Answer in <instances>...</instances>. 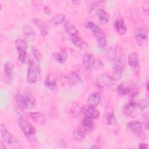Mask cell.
Returning <instances> with one entry per match:
<instances>
[{
  "label": "cell",
  "instance_id": "obj_12",
  "mask_svg": "<svg viewBox=\"0 0 149 149\" xmlns=\"http://www.w3.org/2000/svg\"><path fill=\"white\" fill-rule=\"evenodd\" d=\"M81 112L83 114L84 117H88L93 119L99 118L100 112L95 107L90 106L88 105L83 106L81 108Z\"/></svg>",
  "mask_w": 149,
  "mask_h": 149
},
{
  "label": "cell",
  "instance_id": "obj_19",
  "mask_svg": "<svg viewBox=\"0 0 149 149\" xmlns=\"http://www.w3.org/2000/svg\"><path fill=\"white\" fill-rule=\"evenodd\" d=\"M45 86L50 90H54L57 86L58 76L55 73L49 74L45 80Z\"/></svg>",
  "mask_w": 149,
  "mask_h": 149
},
{
  "label": "cell",
  "instance_id": "obj_28",
  "mask_svg": "<svg viewBox=\"0 0 149 149\" xmlns=\"http://www.w3.org/2000/svg\"><path fill=\"white\" fill-rule=\"evenodd\" d=\"M128 63L134 69H137L139 68V58L137 53L132 52L129 55Z\"/></svg>",
  "mask_w": 149,
  "mask_h": 149
},
{
  "label": "cell",
  "instance_id": "obj_40",
  "mask_svg": "<svg viewBox=\"0 0 149 149\" xmlns=\"http://www.w3.org/2000/svg\"><path fill=\"white\" fill-rule=\"evenodd\" d=\"M146 89L148 90V82L147 81L146 83Z\"/></svg>",
  "mask_w": 149,
  "mask_h": 149
},
{
  "label": "cell",
  "instance_id": "obj_18",
  "mask_svg": "<svg viewBox=\"0 0 149 149\" xmlns=\"http://www.w3.org/2000/svg\"><path fill=\"white\" fill-rule=\"evenodd\" d=\"M66 111L69 116L76 118L81 112V108L77 103L72 102L66 107Z\"/></svg>",
  "mask_w": 149,
  "mask_h": 149
},
{
  "label": "cell",
  "instance_id": "obj_34",
  "mask_svg": "<svg viewBox=\"0 0 149 149\" xmlns=\"http://www.w3.org/2000/svg\"><path fill=\"white\" fill-rule=\"evenodd\" d=\"M149 5L148 1L145 2L143 5V7H142L143 11L146 15H148V12H149V5Z\"/></svg>",
  "mask_w": 149,
  "mask_h": 149
},
{
  "label": "cell",
  "instance_id": "obj_4",
  "mask_svg": "<svg viewBox=\"0 0 149 149\" xmlns=\"http://www.w3.org/2000/svg\"><path fill=\"white\" fill-rule=\"evenodd\" d=\"M126 62L123 55H121L113 61L112 66V77L116 80H119L126 68Z\"/></svg>",
  "mask_w": 149,
  "mask_h": 149
},
{
  "label": "cell",
  "instance_id": "obj_35",
  "mask_svg": "<svg viewBox=\"0 0 149 149\" xmlns=\"http://www.w3.org/2000/svg\"><path fill=\"white\" fill-rule=\"evenodd\" d=\"M57 144L58 146H59L60 147H63V148H65L66 147V142L63 140H59L58 141H57Z\"/></svg>",
  "mask_w": 149,
  "mask_h": 149
},
{
  "label": "cell",
  "instance_id": "obj_27",
  "mask_svg": "<svg viewBox=\"0 0 149 149\" xmlns=\"http://www.w3.org/2000/svg\"><path fill=\"white\" fill-rule=\"evenodd\" d=\"M65 19V15L63 13H59L52 16L49 20L48 24L51 26H55L62 23Z\"/></svg>",
  "mask_w": 149,
  "mask_h": 149
},
{
  "label": "cell",
  "instance_id": "obj_39",
  "mask_svg": "<svg viewBox=\"0 0 149 149\" xmlns=\"http://www.w3.org/2000/svg\"><path fill=\"white\" fill-rule=\"evenodd\" d=\"M90 148H101V147H100L98 146H96V144H93V146Z\"/></svg>",
  "mask_w": 149,
  "mask_h": 149
},
{
  "label": "cell",
  "instance_id": "obj_31",
  "mask_svg": "<svg viewBox=\"0 0 149 149\" xmlns=\"http://www.w3.org/2000/svg\"><path fill=\"white\" fill-rule=\"evenodd\" d=\"M67 80L69 84L73 85L81 81V77L80 75L76 72H71L67 76Z\"/></svg>",
  "mask_w": 149,
  "mask_h": 149
},
{
  "label": "cell",
  "instance_id": "obj_10",
  "mask_svg": "<svg viewBox=\"0 0 149 149\" xmlns=\"http://www.w3.org/2000/svg\"><path fill=\"white\" fill-rule=\"evenodd\" d=\"M97 85L100 87H108L113 86L116 83V80L108 73H103L100 74L96 79Z\"/></svg>",
  "mask_w": 149,
  "mask_h": 149
},
{
  "label": "cell",
  "instance_id": "obj_7",
  "mask_svg": "<svg viewBox=\"0 0 149 149\" xmlns=\"http://www.w3.org/2000/svg\"><path fill=\"white\" fill-rule=\"evenodd\" d=\"M127 127L130 132L141 140H145L147 139V134L144 132L142 122L137 120L132 121L127 125Z\"/></svg>",
  "mask_w": 149,
  "mask_h": 149
},
{
  "label": "cell",
  "instance_id": "obj_29",
  "mask_svg": "<svg viewBox=\"0 0 149 149\" xmlns=\"http://www.w3.org/2000/svg\"><path fill=\"white\" fill-rule=\"evenodd\" d=\"M96 16L99 21L102 24H107L109 20V15L104 9L100 8L97 10Z\"/></svg>",
  "mask_w": 149,
  "mask_h": 149
},
{
  "label": "cell",
  "instance_id": "obj_3",
  "mask_svg": "<svg viewBox=\"0 0 149 149\" xmlns=\"http://www.w3.org/2000/svg\"><path fill=\"white\" fill-rule=\"evenodd\" d=\"M41 76L40 68L38 62L33 59L30 61L27 70V80L30 83H35L38 81Z\"/></svg>",
  "mask_w": 149,
  "mask_h": 149
},
{
  "label": "cell",
  "instance_id": "obj_32",
  "mask_svg": "<svg viewBox=\"0 0 149 149\" xmlns=\"http://www.w3.org/2000/svg\"><path fill=\"white\" fill-rule=\"evenodd\" d=\"M73 136L76 141L80 142L84 139L86 136V133L77 127L76 130H74L73 132Z\"/></svg>",
  "mask_w": 149,
  "mask_h": 149
},
{
  "label": "cell",
  "instance_id": "obj_20",
  "mask_svg": "<svg viewBox=\"0 0 149 149\" xmlns=\"http://www.w3.org/2000/svg\"><path fill=\"white\" fill-rule=\"evenodd\" d=\"M32 22L38 27L40 34L42 37H45L48 35L49 32L48 27L44 22L38 18H33Z\"/></svg>",
  "mask_w": 149,
  "mask_h": 149
},
{
  "label": "cell",
  "instance_id": "obj_9",
  "mask_svg": "<svg viewBox=\"0 0 149 149\" xmlns=\"http://www.w3.org/2000/svg\"><path fill=\"white\" fill-rule=\"evenodd\" d=\"M82 64L83 68L87 70H91L94 68L102 66V63L97 61L94 56L90 54H86L82 58Z\"/></svg>",
  "mask_w": 149,
  "mask_h": 149
},
{
  "label": "cell",
  "instance_id": "obj_13",
  "mask_svg": "<svg viewBox=\"0 0 149 149\" xmlns=\"http://www.w3.org/2000/svg\"><path fill=\"white\" fill-rule=\"evenodd\" d=\"M148 33L146 28H139L134 32V37L139 46L143 45L147 40Z\"/></svg>",
  "mask_w": 149,
  "mask_h": 149
},
{
  "label": "cell",
  "instance_id": "obj_21",
  "mask_svg": "<svg viewBox=\"0 0 149 149\" xmlns=\"http://www.w3.org/2000/svg\"><path fill=\"white\" fill-rule=\"evenodd\" d=\"M23 32L26 41L33 42L35 40L36 33L31 26L29 25H24L23 27Z\"/></svg>",
  "mask_w": 149,
  "mask_h": 149
},
{
  "label": "cell",
  "instance_id": "obj_11",
  "mask_svg": "<svg viewBox=\"0 0 149 149\" xmlns=\"http://www.w3.org/2000/svg\"><path fill=\"white\" fill-rule=\"evenodd\" d=\"M94 119L88 117H84L78 126V128L82 130L84 133H88L91 132L94 128Z\"/></svg>",
  "mask_w": 149,
  "mask_h": 149
},
{
  "label": "cell",
  "instance_id": "obj_15",
  "mask_svg": "<svg viewBox=\"0 0 149 149\" xmlns=\"http://www.w3.org/2000/svg\"><path fill=\"white\" fill-rule=\"evenodd\" d=\"M15 68V65L11 62H7L3 68L4 71V81L7 84H10L12 80V74L13 69Z\"/></svg>",
  "mask_w": 149,
  "mask_h": 149
},
{
  "label": "cell",
  "instance_id": "obj_25",
  "mask_svg": "<svg viewBox=\"0 0 149 149\" xmlns=\"http://www.w3.org/2000/svg\"><path fill=\"white\" fill-rule=\"evenodd\" d=\"M53 56L56 61H57L59 63L63 64L66 61L68 53L65 49H62L59 51L54 52Z\"/></svg>",
  "mask_w": 149,
  "mask_h": 149
},
{
  "label": "cell",
  "instance_id": "obj_14",
  "mask_svg": "<svg viewBox=\"0 0 149 149\" xmlns=\"http://www.w3.org/2000/svg\"><path fill=\"white\" fill-rule=\"evenodd\" d=\"M26 108L29 109H34L36 106V101L29 90H26L23 94Z\"/></svg>",
  "mask_w": 149,
  "mask_h": 149
},
{
  "label": "cell",
  "instance_id": "obj_33",
  "mask_svg": "<svg viewBox=\"0 0 149 149\" xmlns=\"http://www.w3.org/2000/svg\"><path fill=\"white\" fill-rule=\"evenodd\" d=\"M31 54L33 56L34 59L39 62V61L41 59V55L40 52L38 51L37 48L34 46H33L31 47Z\"/></svg>",
  "mask_w": 149,
  "mask_h": 149
},
{
  "label": "cell",
  "instance_id": "obj_36",
  "mask_svg": "<svg viewBox=\"0 0 149 149\" xmlns=\"http://www.w3.org/2000/svg\"><path fill=\"white\" fill-rule=\"evenodd\" d=\"M43 10L44 12V13L47 15H49L51 14V9L50 8L47 6H44V8H43Z\"/></svg>",
  "mask_w": 149,
  "mask_h": 149
},
{
  "label": "cell",
  "instance_id": "obj_6",
  "mask_svg": "<svg viewBox=\"0 0 149 149\" xmlns=\"http://www.w3.org/2000/svg\"><path fill=\"white\" fill-rule=\"evenodd\" d=\"M143 111V109L140 105L139 101H132L125 104L122 111L125 115L130 118H134L137 116Z\"/></svg>",
  "mask_w": 149,
  "mask_h": 149
},
{
  "label": "cell",
  "instance_id": "obj_37",
  "mask_svg": "<svg viewBox=\"0 0 149 149\" xmlns=\"http://www.w3.org/2000/svg\"><path fill=\"white\" fill-rule=\"evenodd\" d=\"M139 148H141V149H143V148H148V146L147 143H140L139 144Z\"/></svg>",
  "mask_w": 149,
  "mask_h": 149
},
{
  "label": "cell",
  "instance_id": "obj_1",
  "mask_svg": "<svg viewBox=\"0 0 149 149\" xmlns=\"http://www.w3.org/2000/svg\"><path fill=\"white\" fill-rule=\"evenodd\" d=\"M139 88L132 80L123 81L117 86L116 92L121 96L134 98L139 94Z\"/></svg>",
  "mask_w": 149,
  "mask_h": 149
},
{
  "label": "cell",
  "instance_id": "obj_17",
  "mask_svg": "<svg viewBox=\"0 0 149 149\" xmlns=\"http://www.w3.org/2000/svg\"><path fill=\"white\" fill-rule=\"evenodd\" d=\"M114 28L119 34H124L127 30L126 24L122 16L117 17L114 21Z\"/></svg>",
  "mask_w": 149,
  "mask_h": 149
},
{
  "label": "cell",
  "instance_id": "obj_2",
  "mask_svg": "<svg viewBox=\"0 0 149 149\" xmlns=\"http://www.w3.org/2000/svg\"><path fill=\"white\" fill-rule=\"evenodd\" d=\"M84 27L90 30L97 40L98 47L104 48L107 44V40L104 30L95 23L92 22H87L84 24Z\"/></svg>",
  "mask_w": 149,
  "mask_h": 149
},
{
  "label": "cell",
  "instance_id": "obj_26",
  "mask_svg": "<svg viewBox=\"0 0 149 149\" xmlns=\"http://www.w3.org/2000/svg\"><path fill=\"white\" fill-rule=\"evenodd\" d=\"M29 115L31 119L39 125H43L45 121V115L40 112H30Z\"/></svg>",
  "mask_w": 149,
  "mask_h": 149
},
{
  "label": "cell",
  "instance_id": "obj_23",
  "mask_svg": "<svg viewBox=\"0 0 149 149\" xmlns=\"http://www.w3.org/2000/svg\"><path fill=\"white\" fill-rule=\"evenodd\" d=\"M70 38L72 43L79 49L81 50H85L88 48V45L86 41L82 38L80 37L79 36L70 37Z\"/></svg>",
  "mask_w": 149,
  "mask_h": 149
},
{
  "label": "cell",
  "instance_id": "obj_24",
  "mask_svg": "<svg viewBox=\"0 0 149 149\" xmlns=\"http://www.w3.org/2000/svg\"><path fill=\"white\" fill-rule=\"evenodd\" d=\"M101 101V95L97 92L91 93L89 94L87 98V104L88 105L96 107Z\"/></svg>",
  "mask_w": 149,
  "mask_h": 149
},
{
  "label": "cell",
  "instance_id": "obj_30",
  "mask_svg": "<svg viewBox=\"0 0 149 149\" xmlns=\"http://www.w3.org/2000/svg\"><path fill=\"white\" fill-rule=\"evenodd\" d=\"M64 29L70 37L79 36V30L77 27L72 23L67 22L64 24Z\"/></svg>",
  "mask_w": 149,
  "mask_h": 149
},
{
  "label": "cell",
  "instance_id": "obj_16",
  "mask_svg": "<svg viewBox=\"0 0 149 149\" xmlns=\"http://www.w3.org/2000/svg\"><path fill=\"white\" fill-rule=\"evenodd\" d=\"M105 118L107 122L108 125L111 127L113 130L117 131L118 130V126H117V120L115 118L114 112L111 108H109L106 111Z\"/></svg>",
  "mask_w": 149,
  "mask_h": 149
},
{
  "label": "cell",
  "instance_id": "obj_22",
  "mask_svg": "<svg viewBox=\"0 0 149 149\" xmlns=\"http://www.w3.org/2000/svg\"><path fill=\"white\" fill-rule=\"evenodd\" d=\"M1 133L2 138L6 143L11 144L15 141L13 136L10 134L6 127L2 124L1 125Z\"/></svg>",
  "mask_w": 149,
  "mask_h": 149
},
{
  "label": "cell",
  "instance_id": "obj_38",
  "mask_svg": "<svg viewBox=\"0 0 149 149\" xmlns=\"http://www.w3.org/2000/svg\"><path fill=\"white\" fill-rule=\"evenodd\" d=\"M0 143H1V144H0V148H1V149H4V148H5V145L3 144V142H2V140H1Z\"/></svg>",
  "mask_w": 149,
  "mask_h": 149
},
{
  "label": "cell",
  "instance_id": "obj_8",
  "mask_svg": "<svg viewBox=\"0 0 149 149\" xmlns=\"http://www.w3.org/2000/svg\"><path fill=\"white\" fill-rule=\"evenodd\" d=\"M15 47L18 55V61L23 63L27 57V42L25 40L18 38L15 41Z\"/></svg>",
  "mask_w": 149,
  "mask_h": 149
},
{
  "label": "cell",
  "instance_id": "obj_5",
  "mask_svg": "<svg viewBox=\"0 0 149 149\" xmlns=\"http://www.w3.org/2000/svg\"><path fill=\"white\" fill-rule=\"evenodd\" d=\"M18 124L22 132L30 141L33 142L36 140V130L29 121L23 117H20L18 119Z\"/></svg>",
  "mask_w": 149,
  "mask_h": 149
}]
</instances>
